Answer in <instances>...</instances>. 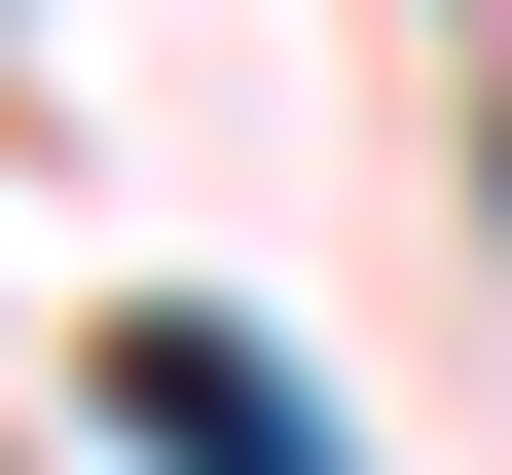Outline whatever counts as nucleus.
I'll list each match as a JSON object with an SVG mask.
<instances>
[{
    "label": "nucleus",
    "instance_id": "obj_1",
    "mask_svg": "<svg viewBox=\"0 0 512 475\" xmlns=\"http://www.w3.org/2000/svg\"><path fill=\"white\" fill-rule=\"evenodd\" d=\"M110 439H147V475H330V402L256 366L220 293H110Z\"/></svg>",
    "mask_w": 512,
    "mask_h": 475
}]
</instances>
